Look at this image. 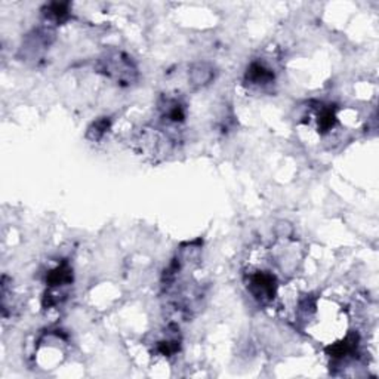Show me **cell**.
<instances>
[{
  "mask_svg": "<svg viewBox=\"0 0 379 379\" xmlns=\"http://www.w3.org/2000/svg\"><path fill=\"white\" fill-rule=\"evenodd\" d=\"M112 127V120L110 117H99L95 122H92L86 131V138L92 143H98L108 134Z\"/></svg>",
  "mask_w": 379,
  "mask_h": 379,
  "instance_id": "11",
  "label": "cell"
},
{
  "mask_svg": "<svg viewBox=\"0 0 379 379\" xmlns=\"http://www.w3.org/2000/svg\"><path fill=\"white\" fill-rule=\"evenodd\" d=\"M55 40V33L49 27H42L36 29L25 36L20 51V57L24 61H39L43 58L45 52L49 49V46Z\"/></svg>",
  "mask_w": 379,
  "mask_h": 379,
  "instance_id": "2",
  "label": "cell"
},
{
  "mask_svg": "<svg viewBox=\"0 0 379 379\" xmlns=\"http://www.w3.org/2000/svg\"><path fill=\"white\" fill-rule=\"evenodd\" d=\"M276 80L274 71L271 69H268L265 64L260 61H254L251 66L247 67L246 75H245V82L246 85L252 86V88H265L273 85Z\"/></svg>",
  "mask_w": 379,
  "mask_h": 379,
  "instance_id": "4",
  "label": "cell"
},
{
  "mask_svg": "<svg viewBox=\"0 0 379 379\" xmlns=\"http://www.w3.org/2000/svg\"><path fill=\"white\" fill-rule=\"evenodd\" d=\"M160 112L163 122L168 125L184 123V120L187 117L186 104L178 98H164L160 103Z\"/></svg>",
  "mask_w": 379,
  "mask_h": 379,
  "instance_id": "6",
  "label": "cell"
},
{
  "mask_svg": "<svg viewBox=\"0 0 379 379\" xmlns=\"http://www.w3.org/2000/svg\"><path fill=\"white\" fill-rule=\"evenodd\" d=\"M358 344H360V338L356 332H353V334L347 335L344 339L337 342V344H332L330 347H328L326 353L332 360L342 362V360H347L357 354Z\"/></svg>",
  "mask_w": 379,
  "mask_h": 379,
  "instance_id": "5",
  "label": "cell"
},
{
  "mask_svg": "<svg viewBox=\"0 0 379 379\" xmlns=\"http://www.w3.org/2000/svg\"><path fill=\"white\" fill-rule=\"evenodd\" d=\"M337 110L335 107L328 106L321 107L317 113V126L320 134H328L337 126Z\"/></svg>",
  "mask_w": 379,
  "mask_h": 379,
  "instance_id": "12",
  "label": "cell"
},
{
  "mask_svg": "<svg viewBox=\"0 0 379 379\" xmlns=\"http://www.w3.org/2000/svg\"><path fill=\"white\" fill-rule=\"evenodd\" d=\"M42 14L46 21H51L53 24H62L70 18V3L67 2L48 3L43 6Z\"/></svg>",
  "mask_w": 379,
  "mask_h": 379,
  "instance_id": "10",
  "label": "cell"
},
{
  "mask_svg": "<svg viewBox=\"0 0 379 379\" xmlns=\"http://www.w3.org/2000/svg\"><path fill=\"white\" fill-rule=\"evenodd\" d=\"M215 79V69L209 62L193 64L188 71V80L194 88H205Z\"/></svg>",
  "mask_w": 379,
  "mask_h": 379,
  "instance_id": "9",
  "label": "cell"
},
{
  "mask_svg": "<svg viewBox=\"0 0 379 379\" xmlns=\"http://www.w3.org/2000/svg\"><path fill=\"white\" fill-rule=\"evenodd\" d=\"M97 71L119 86H132L138 80V67L134 60L122 51L110 49L97 61Z\"/></svg>",
  "mask_w": 379,
  "mask_h": 379,
  "instance_id": "1",
  "label": "cell"
},
{
  "mask_svg": "<svg viewBox=\"0 0 379 379\" xmlns=\"http://www.w3.org/2000/svg\"><path fill=\"white\" fill-rule=\"evenodd\" d=\"M73 279H75L73 277V267L67 261H62L46 274V284H48V289L61 291L66 286H70Z\"/></svg>",
  "mask_w": 379,
  "mask_h": 379,
  "instance_id": "7",
  "label": "cell"
},
{
  "mask_svg": "<svg viewBox=\"0 0 379 379\" xmlns=\"http://www.w3.org/2000/svg\"><path fill=\"white\" fill-rule=\"evenodd\" d=\"M246 288L255 301L267 305L276 298L277 279L274 274L268 271H255L247 276Z\"/></svg>",
  "mask_w": 379,
  "mask_h": 379,
  "instance_id": "3",
  "label": "cell"
},
{
  "mask_svg": "<svg viewBox=\"0 0 379 379\" xmlns=\"http://www.w3.org/2000/svg\"><path fill=\"white\" fill-rule=\"evenodd\" d=\"M181 348V338H180V328L177 325H171L166 330V337L156 344V353L163 357H172Z\"/></svg>",
  "mask_w": 379,
  "mask_h": 379,
  "instance_id": "8",
  "label": "cell"
}]
</instances>
